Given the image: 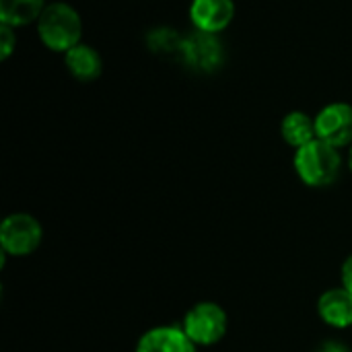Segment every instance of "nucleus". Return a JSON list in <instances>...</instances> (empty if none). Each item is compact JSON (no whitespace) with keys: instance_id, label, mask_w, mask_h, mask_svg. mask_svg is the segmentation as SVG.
Instances as JSON below:
<instances>
[{"instance_id":"obj_12","label":"nucleus","mask_w":352,"mask_h":352,"mask_svg":"<svg viewBox=\"0 0 352 352\" xmlns=\"http://www.w3.org/2000/svg\"><path fill=\"white\" fill-rule=\"evenodd\" d=\"M45 6V0H0V25L19 29L37 23Z\"/></svg>"},{"instance_id":"obj_16","label":"nucleus","mask_w":352,"mask_h":352,"mask_svg":"<svg viewBox=\"0 0 352 352\" xmlns=\"http://www.w3.org/2000/svg\"><path fill=\"white\" fill-rule=\"evenodd\" d=\"M346 165H349V169H351L352 173V146L349 148V157H346Z\"/></svg>"},{"instance_id":"obj_5","label":"nucleus","mask_w":352,"mask_h":352,"mask_svg":"<svg viewBox=\"0 0 352 352\" xmlns=\"http://www.w3.org/2000/svg\"><path fill=\"white\" fill-rule=\"evenodd\" d=\"M316 134L320 140L336 146H352V105L346 101H332L316 116Z\"/></svg>"},{"instance_id":"obj_4","label":"nucleus","mask_w":352,"mask_h":352,"mask_svg":"<svg viewBox=\"0 0 352 352\" xmlns=\"http://www.w3.org/2000/svg\"><path fill=\"white\" fill-rule=\"evenodd\" d=\"M43 239L41 223L27 212H12L0 223V250L12 258H27L37 252Z\"/></svg>"},{"instance_id":"obj_11","label":"nucleus","mask_w":352,"mask_h":352,"mask_svg":"<svg viewBox=\"0 0 352 352\" xmlns=\"http://www.w3.org/2000/svg\"><path fill=\"white\" fill-rule=\"evenodd\" d=\"M280 136L295 151L309 144L311 140L318 138V134H316V118H311L309 113H305L301 109L289 111L280 122Z\"/></svg>"},{"instance_id":"obj_2","label":"nucleus","mask_w":352,"mask_h":352,"mask_svg":"<svg viewBox=\"0 0 352 352\" xmlns=\"http://www.w3.org/2000/svg\"><path fill=\"white\" fill-rule=\"evenodd\" d=\"M293 167L297 177L307 188H328L336 184L342 171L340 148L316 138L309 144L295 151Z\"/></svg>"},{"instance_id":"obj_9","label":"nucleus","mask_w":352,"mask_h":352,"mask_svg":"<svg viewBox=\"0 0 352 352\" xmlns=\"http://www.w3.org/2000/svg\"><path fill=\"white\" fill-rule=\"evenodd\" d=\"M318 316L320 320L334 328V330H346L352 326V293L344 287L328 289L318 299Z\"/></svg>"},{"instance_id":"obj_15","label":"nucleus","mask_w":352,"mask_h":352,"mask_svg":"<svg viewBox=\"0 0 352 352\" xmlns=\"http://www.w3.org/2000/svg\"><path fill=\"white\" fill-rule=\"evenodd\" d=\"M314 352H351V349L346 344L338 342V340H326V342H322Z\"/></svg>"},{"instance_id":"obj_8","label":"nucleus","mask_w":352,"mask_h":352,"mask_svg":"<svg viewBox=\"0 0 352 352\" xmlns=\"http://www.w3.org/2000/svg\"><path fill=\"white\" fill-rule=\"evenodd\" d=\"M134 352H198V346L188 338L182 326H155L148 328L138 340Z\"/></svg>"},{"instance_id":"obj_3","label":"nucleus","mask_w":352,"mask_h":352,"mask_svg":"<svg viewBox=\"0 0 352 352\" xmlns=\"http://www.w3.org/2000/svg\"><path fill=\"white\" fill-rule=\"evenodd\" d=\"M179 326L198 349L214 346L225 338L229 330V316L219 303L200 301V303H194L184 314V320Z\"/></svg>"},{"instance_id":"obj_7","label":"nucleus","mask_w":352,"mask_h":352,"mask_svg":"<svg viewBox=\"0 0 352 352\" xmlns=\"http://www.w3.org/2000/svg\"><path fill=\"white\" fill-rule=\"evenodd\" d=\"M188 14L196 31L219 35L233 23L235 2L233 0H192Z\"/></svg>"},{"instance_id":"obj_13","label":"nucleus","mask_w":352,"mask_h":352,"mask_svg":"<svg viewBox=\"0 0 352 352\" xmlns=\"http://www.w3.org/2000/svg\"><path fill=\"white\" fill-rule=\"evenodd\" d=\"M16 47V29L0 25V60L6 62Z\"/></svg>"},{"instance_id":"obj_6","label":"nucleus","mask_w":352,"mask_h":352,"mask_svg":"<svg viewBox=\"0 0 352 352\" xmlns=\"http://www.w3.org/2000/svg\"><path fill=\"white\" fill-rule=\"evenodd\" d=\"M179 56L184 58L188 66L202 70V72H212L223 62V47L217 35L194 29L190 35L182 37Z\"/></svg>"},{"instance_id":"obj_1","label":"nucleus","mask_w":352,"mask_h":352,"mask_svg":"<svg viewBox=\"0 0 352 352\" xmlns=\"http://www.w3.org/2000/svg\"><path fill=\"white\" fill-rule=\"evenodd\" d=\"M35 27L43 47L62 56L82 41V19L72 4L62 0L50 2Z\"/></svg>"},{"instance_id":"obj_10","label":"nucleus","mask_w":352,"mask_h":352,"mask_svg":"<svg viewBox=\"0 0 352 352\" xmlns=\"http://www.w3.org/2000/svg\"><path fill=\"white\" fill-rule=\"evenodd\" d=\"M64 66L72 78L80 82H93L103 72V58L93 45L80 41L64 54Z\"/></svg>"},{"instance_id":"obj_14","label":"nucleus","mask_w":352,"mask_h":352,"mask_svg":"<svg viewBox=\"0 0 352 352\" xmlns=\"http://www.w3.org/2000/svg\"><path fill=\"white\" fill-rule=\"evenodd\" d=\"M340 287H344L349 293H352V254L344 260L340 268Z\"/></svg>"}]
</instances>
